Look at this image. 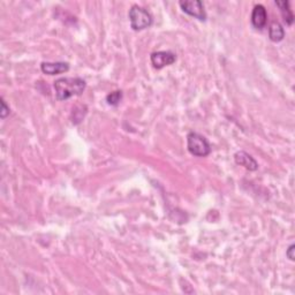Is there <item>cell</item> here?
<instances>
[{
    "label": "cell",
    "mask_w": 295,
    "mask_h": 295,
    "mask_svg": "<svg viewBox=\"0 0 295 295\" xmlns=\"http://www.w3.org/2000/svg\"><path fill=\"white\" fill-rule=\"evenodd\" d=\"M150 60L155 68L162 69L174 63L177 60V55L171 51H157V52L151 53Z\"/></svg>",
    "instance_id": "cell-5"
},
{
    "label": "cell",
    "mask_w": 295,
    "mask_h": 295,
    "mask_svg": "<svg viewBox=\"0 0 295 295\" xmlns=\"http://www.w3.org/2000/svg\"><path fill=\"white\" fill-rule=\"evenodd\" d=\"M285 37V30L279 22H272L269 27V38L274 43L281 42Z\"/></svg>",
    "instance_id": "cell-9"
},
{
    "label": "cell",
    "mask_w": 295,
    "mask_h": 295,
    "mask_svg": "<svg viewBox=\"0 0 295 295\" xmlns=\"http://www.w3.org/2000/svg\"><path fill=\"white\" fill-rule=\"evenodd\" d=\"M179 6L186 14L190 15L200 21H205L206 13L204 10V5L200 0H185V2H179Z\"/></svg>",
    "instance_id": "cell-4"
},
{
    "label": "cell",
    "mask_w": 295,
    "mask_h": 295,
    "mask_svg": "<svg viewBox=\"0 0 295 295\" xmlns=\"http://www.w3.org/2000/svg\"><path fill=\"white\" fill-rule=\"evenodd\" d=\"M41 69L44 74L47 75H57L66 73L69 70L68 62H42Z\"/></svg>",
    "instance_id": "cell-8"
},
{
    "label": "cell",
    "mask_w": 295,
    "mask_h": 295,
    "mask_svg": "<svg viewBox=\"0 0 295 295\" xmlns=\"http://www.w3.org/2000/svg\"><path fill=\"white\" fill-rule=\"evenodd\" d=\"M9 114H10V107L6 105V102L4 101V98H2V112H0V115H2L3 119H5Z\"/></svg>",
    "instance_id": "cell-12"
},
{
    "label": "cell",
    "mask_w": 295,
    "mask_h": 295,
    "mask_svg": "<svg viewBox=\"0 0 295 295\" xmlns=\"http://www.w3.org/2000/svg\"><path fill=\"white\" fill-rule=\"evenodd\" d=\"M250 21H252V25L255 29L262 30L268 22V12H266L265 7L263 5L255 6L252 12Z\"/></svg>",
    "instance_id": "cell-6"
},
{
    "label": "cell",
    "mask_w": 295,
    "mask_h": 295,
    "mask_svg": "<svg viewBox=\"0 0 295 295\" xmlns=\"http://www.w3.org/2000/svg\"><path fill=\"white\" fill-rule=\"evenodd\" d=\"M187 148L189 153L196 157H206L211 154V145L208 139L194 131L187 135Z\"/></svg>",
    "instance_id": "cell-3"
},
{
    "label": "cell",
    "mask_w": 295,
    "mask_h": 295,
    "mask_svg": "<svg viewBox=\"0 0 295 295\" xmlns=\"http://www.w3.org/2000/svg\"><path fill=\"white\" fill-rule=\"evenodd\" d=\"M122 91L121 90H115L113 93H111L106 96V102L107 104L111 106H118L122 101Z\"/></svg>",
    "instance_id": "cell-11"
},
{
    "label": "cell",
    "mask_w": 295,
    "mask_h": 295,
    "mask_svg": "<svg viewBox=\"0 0 295 295\" xmlns=\"http://www.w3.org/2000/svg\"><path fill=\"white\" fill-rule=\"evenodd\" d=\"M294 252H295V245H290L288 247V249H287V252H286V256L288 257L290 261H294L295 260V254H294Z\"/></svg>",
    "instance_id": "cell-13"
},
{
    "label": "cell",
    "mask_w": 295,
    "mask_h": 295,
    "mask_svg": "<svg viewBox=\"0 0 295 295\" xmlns=\"http://www.w3.org/2000/svg\"><path fill=\"white\" fill-rule=\"evenodd\" d=\"M276 5L280 9V13L286 25L292 26L294 22V14L289 7V2H287V0H285V2H276Z\"/></svg>",
    "instance_id": "cell-10"
},
{
    "label": "cell",
    "mask_w": 295,
    "mask_h": 295,
    "mask_svg": "<svg viewBox=\"0 0 295 295\" xmlns=\"http://www.w3.org/2000/svg\"><path fill=\"white\" fill-rule=\"evenodd\" d=\"M87 83L81 78H60L54 81L55 98L58 101H67L74 96L82 95L86 90Z\"/></svg>",
    "instance_id": "cell-1"
},
{
    "label": "cell",
    "mask_w": 295,
    "mask_h": 295,
    "mask_svg": "<svg viewBox=\"0 0 295 295\" xmlns=\"http://www.w3.org/2000/svg\"><path fill=\"white\" fill-rule=\"evenodd\" d=\"M128 18L131 29L135 31L144 30L146 28L151 27L154 22V19L149 12L138 5L131 6L128 13Z\"/></svg>",
    "instance_id": "cell-2"
},
{
    "label": "cell",
    "mask_w": 295,
    "mask_h": 295,
    "mask_svg": "<svg viewBox=\"0 0 295 295\" xmlns=\"http://www.w3.org/2000/svg\"><path fill=\"white\" fill-rule=\"evenodd\" d=\"M234 161L238 165L243 166L248 171H256L258 169L257 162L249 154H247L246 151H238L234 155Z\"/></svg>",
    "instance_id": "cell-7"
}]
</instances>
